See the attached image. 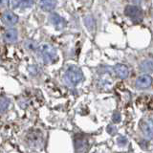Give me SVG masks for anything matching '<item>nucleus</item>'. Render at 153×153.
<instances>
[{
	"instance_id": "nucleus-17",
	"label": "nucleus",
	"mask_w": 153,
	"mask_h": 153,
	"mask_svg": "<svg viewBox=\"0 0 153 153\" xmlns=\"http://www.w3.org/2000/svg\"><path fill=\"white\" fill-rule=\"evenodd\" d=\"M8 0H0V7H5L7 6Z\"/></svg>"
},
{
	"instance_id": "nucleus-4",
	"label": "nucleus",
	"mask_w": 153,
	"mask_h": 153,
	"mask_svg": "<svg viewBox=\"0 0 153 153\" xmlns=\"http://www.w3.org/2000/svg\"><path fill=\"white\" fill-rule=\"evenodd\" d=\"M124 13H126L129 18H131L132 20H134V21L141 20L142 17H143V12H142V10L139 8V7L132 6V5H129V6H127L126 8Z\"/></svg>"
},
{
	"instance_id": "nucleus-1",
	"label": "nucleus",
	"mask_w": 153,
	"mask_h": 153,
	"mask_svg": "<svg viewBox=\"0 0 153 153\" xmlns=\"http://www.w3.org/2000/svg\"><path fill=\"white\" fill-rule=\"evenodd\" d=\"M82 79H83L82 72H81L79 68L76 66L69 67L65 72L64 79L69 86H76L82 80Z\"/></svg>"
},
{
	"instance_id": "nucleus-8",
	"label": "nucleus",
	"mask_w": 153,
	"mask_h": 153,
	"mask_svg": "<svg viewBox=\"0 0 153 153\" xmlns=\"http://www.w3.org/2000/svg\"><path fill=\"white\" fill-rule=\"evenodd\" d=\"M33 3H35V0H12L13 8L20 10L31 8Z\"/></svg>"
},
{
	"instance_id": "nucleus-2",
	"label": "nucleus",
	"mask_w": 153,
	"mask_h": 153,
	"mask_svg": "<svg viewBox=\"0 0 153 153\" xmlns=\"http://www.w3.org/2000/svg\"><path fill=\"white\" fill-rule=\"evenodd\" d=\"M41 56L43 61L46 64L55 63L57 60V52L54 47L48 44H44L41 47Z\"/></svg>"
},
{
	"instance_id": "nucleus-13",
	"label": "nucleus",
	"mask_w": 153,
	"mask_h": 153,
	"mask_svg": "<svg viewBox=\"0 0 153 153\" xmlns=\"http://www.w3.org/2000/svg\"><path fill=\"white\" fill-rule=\"evenodd\" d=\"M140 68L143 72H153V59H147L140 64Z\"/></svg>"
},
{
	"instance_id": "nucleus-6",
	"label": "nucleus",
	"mask_w": 153,
	"mask_h": 153,
	"mask_svg": "<svg viewBox=\"0 0 153 153\" xmlns=\"http://www.w3.org/2000/svg\"><path fill=\"white\" fill-rule=\"evenodd\" d=\"M50 22L53 24L56 30H62L66 26V21L64 18H62L57 13H52L50 16Z\"/></svg>"
},
{
	"instance_id": "nucleus-10",
	"label": "nucleus",
	"mask_w": 153,
	"mask_h": 153,
	"mask_svg": "<svg viewBox=\"0 0 153 153\" xmlns=\"http://www.w3.org/2000/svg\"><path fill=\"white\" fill-rule=\"evenodd\" d=\"M39 6L41 10L45 12H50L56 6V0H40Z\"/></svg>"
},
{
	"instance_id": "nucleus-5",
	"label": "nucleus",
	"mask_w": 153,
	"mask_h": 153,
	"mask_svg": "<svg viewBox=\"0 0 153 153\" xmlns=\"http://www.w3.org/2000/svg\"><path fill=\"white\" fill-rule=\"evenodd\" d=\"M2 20L7 26H13L18 22V16L11 11H6L2 14Z\"/></svg>"
},
{
	"instance_id": "nucleus-11",
	"label": "nucleus",
	"mask_w": 153,
	"mask_h": 153,
	"mask_svg": "<svg viewBox=\"0 0 153 153\" xmlns=\"http://www.w3.org/2000/svg\"><path fill=\"white\" fill-rule=\"evenodd\" d=\"M114 71L118 76H120L121 79H126L128 76V68L123 64H117L114 67Z\"/></svg>"
},
{
	"instance_id": "nucleus-3",
	"label": "nucleus",
	"mask_w": 153,
	"mask_h": 153,
	"mask_svg": "<svg viewBox=\"0 0 153 153\" xmlns=\"http://www.w3.org/2000/svg\"><path fill=\"white\" fill-rule=\"evenodd\" d=\"M141 128L143 132V134L147 137L153 140V115L148 116L141 121Z\"/></svg>"
},
{
	"instance_id": "nucleus-9",
	"label": "nucleus",
	"mask_w": 153,
	"mask_h": 153,
	"mask_svg": "<svg viewBox=\"0 0 153 153\" xmlns=\"http://www.w3.org/2000/svg\"><path fill=\"white\" fill-rule=\"evenodd\" d=\"M18 38V33L17 31L14 29H9L4 33V39L8 43H14L16 42Z\"/></svg>"
},
{
	"instance_id": "nucleus-16",
	"label": "nucleus",
	"mask_w": 153,
	"mask_h": 153,
	"mask_svg": "<svg viewBox=\"0 0 153 153\" xmlns=\"http://www.w3.org/2000/svg\"><path fill=\"white\" fill-rule=\"evenodd\" d=\"M120 121H121V115H120L119 113H115L114 116H113V122L119 123Z\"/></svg>"
},
{
	"instance_id": "nucleus-14",
	"label": "nucleus",
	"mask_w": 153,
	"mask_h": 153,
	"mask_svg": "<svg viewBox=\"0 0 153 153\" xmlns=\"http://www.w3.org/2000/svg\"><path fill=\"white\" fill-rule=\"evenodd\" d=\"M9 105H10V100L7 98L0 99V113L6 112Z\"/></svg>"
},
{
	"instance_id": "nucleus-7",
	"label": "nucleus",
	"mask_w": 153,
	"mask_h": 153,
	"mask_svg": "<svg viewBox=\"0 0 153 153\" xmlns=\"http://www.w3.org/2000/svg\"><path fill=\"white\" fill-rule=\"evenodd\" d=\"M152 83V78L149 75H142L136 80V86L139 89H145L149 87Z\"/></svg>"
},
{
	"instance_id": "nucleus-12",
	"label": "nucleus",
	"mask_w": 153,
	"mask_h": 153,
	"mask_svg": "<svg viewBox=\"0 0 153 153\" xmlns=\"http://www.w3.org/2000/svg\"><path fill=\"white\" fill-rule=\"evenodd\" d=\"M75 146L76 151H84L86 146H87V143L83 138H76L75 139Z\"/></svg>"
},
{
	"instance_id": "nucleus-15",
	"label": "nucleus",
	"mask_w": 153,
	"mask_h": 153,
	"mask_svg": "<svg viewBox=\"0 0 153 153\" xmlns=\"http://www.w3.org/2000/svg\"><path fill=\"white\" fill-rule=\"evenodd\" d=\"M25 46L27 49L31 50V51H36V48H37V45H36V42L33 41V40H29L25 43Z\"/></svg>"
}]
</instances>
